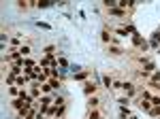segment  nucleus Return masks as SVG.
<instances>
[{
  "mask_svg": "<svg viewBox=\"0 0 160 119\" xmlns=\"http://www.w3.org/2000/svg\"><path fill=\"white\" fill-rule=\"evenodd\" d=\"M152 43H156V45H158V49H160V30H156V32L152 34Z\"/></svg>",
  "mask_w": 160,
  "mask_h": 119,
  "instance_id": "obj_9",
  "label": "nucleus"
},
{
  "mask_svg": "<svg viewBox=\"0 0 160 119\" xmlns=\"http://www.w3.org/2000/svg\"><path fill=\"white\" fill-rule=\"evenodd\" d=\"M47 83H49L51 87H53V89H58V87H60V79H49Z\"/></svg>",
  "mask_w": 160,
  "mask_h": 119,
  "instance_id": "obj_17",
  "label": "nucleus"
},
{
  "mask_svg": "<svg viewBox=\"0 0 160 119\" xmlns=\"http://www.w3.org/2000/svg\"><path fill=\"white\" fill-rule=\"evenodd\" d=\"M19 53H22V55H28V53H30V47H24V45H22V47H19Z\"/></svg>",
  "mask_w": 160,
  "mask_h": 119,
  "instance_id": "obj_23",
  "label": "nucleus"
},
{
  "mask_svg": "<svg viewBox=\"0 0 160 119\" xmlns=\"http://www.w3.org/2000/svg\"><path fill=\"white\" fill-rule=\"evenodd\" d=\"M120 115H122L124 119L128 117V115H130V111H128V107H122V108H120Z\"/></svg>",
  "mask_w": 160,
  "mask_h": 119,
  "instance_id": "obj_20",
  "label": "nucleus"
},
{
  "mask_svg": "<svg viewBox=\"0 0 160 119\" xmlns=\"http://www.w3.org/2000/svg\"><path fill=\"white\" fill-rule=\"evenodd\" d=\"M37 7H41V9H47V7H51V0H41V2H37Z\"/></svg>",
  "mask_w": 160,
  "mask_h": 119,
  "instance_id": "obj_15",
  "label": "nucleus"
},
{
  "mask_svg": "<svg viewBox=\"0 0 160 119\" xmlns=\"http://www.w3.org/2000/svg\"><path fill=\"white\" fill-rule=\"evenodd\" d=\"M83 94H86V96H94V94H96V83L88 81V83H86V87H83Z\"/></svg>",
  "mask_w": 160,
  "mask_h": 119,
  "instance_id": "obj_3",
  "label": "nucleus"
},
{
  "mask_svg": "<svg viewBox=\"0 0 160 119\" xmlns=\"http://www.w3.org/2000/svg\"><path fill=\"white\" fill-rule=\"evenodd\" d=\"M9 94H11V96H19V89H17V87H11Z\"/></svg>",
  "mask_w": 160,
  "mask_h": 119,
  "instance_id": "obj_26",
  "label": "nucleus"
},
{
  "mask_svg": "<svg viewBox=\"0 0 160 119\" xmlns=\"http://www.w3.org/2000/svg\"><path fill=\"white\" fill-rule=\"evenodd\" d=\"M88 74H90V72H88V70L75 72V81H86V79H88Z\"/></svg>",
  "mask_w": 160,
  "mask_h": 119,
  "instance_id": "obj_6",
  "label": "nucleus"
},
{
  "mask_svg": "<svg viewBox=\"0 0 160 119\" xmlns=\"http://www.w3.org/2000/svg\"><path fill=\"white\" fill-rule=\"evenodd\" d=\"M152 107H160V98L158 96H152Z\"/></svg>",
  "mask_w": 160,
  "mask_h": 119,
  "instance_id": "obj_22",
  "label": "nucleus"
},
{
  "mask_svg": "<svg viewBox=\"0 0 160 119\" xmlns=\"http://www.w3.org/2000/svg\"><path fill=\"white\" fill-rule=\"evenodd\" d=\"M107 11H109V15H113V17H126V11L120 9V7H115V9H107Z\"/></svg>",
  "mask_w": 160,
  "mask_h": 119,
  "instance_id": "obj_5",
  "label": "nucleus"
},
{
  "mask_svg": "<svg viewBox=\"0 0 160 119\" xmlns=\"http://www.w3.org/2000/svg\"><path fill=\"white\" fill-rule=\"evenodd\" d=\"M88 104H90V108H96V107H98V98H96V96H92Z\"/></svg>",
  "mask_w": 160,
  "mask_h": 119,
  "instance_id": "obj_14",
  "label": "nucleus"
},
{
  "mask_svg": "<svg viewBox=\"0 0 160 119\" xmlns=\"http://www.w3.org/2000/svg\"><path fill=\"white\" fill-rule=\"evenodd\" d=\"M51 51H53V45H47V47H45V53H47V58H51Z\"/></svg>",
  "mask_w": 160,
  "mask_h": 119,
  "instance_id": "obj_24",
  "label": "nucleus"
},
{
  "mask_svg": "<svg viewBox=\"0 0 160 119\" xmlns=\"http://www.w3.org/2000/svg\"><path fill=\"white\" fill-rule=\"evenodd\" d=\"M132 119H135V117H132Z\"/></svg>",
  "mask_w": 160,
  "mask_h": 119,
  "instance_id": "obj_29",
  "label": "nucleus"
},
{
  "mask_svg": "<svg viewBox=\"0 0 160 119\" xmlns=\"http://www.w3.org/2000/svg\"><path fill=\"white\" fill-rule=\"evenodd\" d=\"M158 119H160V117H158Z\"/></svg>",
  "mask_w": 160,
  "mask_h": 119,
  "instance_id": "obj_30",
  "label": "nucleus"
},
{
  "mask_svg": "<svg viewBox=\"0 0 160 119\" xmlns=\"http://www.w3.org/2000/svg\"><path fill=\"white\" fill-rule=\"evenodd\" d=\"M100 119H102V117H100Z\"/></svg>",
  "mask_w": 160,
  "mask_h": 119,
  "instance_id": "obj_28",
  "label": "nucleus"
},
{
  "mask_svg": "<svg viewBox=\"0 0 160 119\" xmlns=\"http://www.w3.org/2000/svg\"><path fill=\"white\" fill-rule=\"evenodd\" d=\"M149 102H152V100H143V98H141V104H139V107L143 108V111H149V108H152V104H149Z\"/></svg>",
  "mask_w": 160,
  "mask_h": 119,
  "instance_id": "obj_10",
  "label": "nucleus"
},
{
  "mask_svg": "<svg viewBox=\"0 0 160 119\" xmlns=\"http://www.w3.org/2000/svg\"><path fill=\"white\" fill-rule=\"evenodd\" d=\"M113 89H122V83L120 81H113Z\"/></svg>",
  "mask_w": 160,
  "mask_h": 119,
  "instance_id": "obj_27",
  "label": "nucleus"
},
{
  "mask_svg": "<svg viewBox=\"0 0 160 119\" xmlns=\"http://www.w3.org/2000/svg\"><path fill=\"white\" fill-rule=\"evenodd\" d=\"M37 117H38V113L34 111V108H32V111H30V115H26L24 119H37Z\"/></svg>",
  "mask_w": 160,
  "mask_h": 119,
  "instance_id": "obj_21",
  "label": "nucleus"
},
{
  "mask_svg": "<svg viewBox=\"0 0 160 119\" xmlns=\"http://www.w3.org/2000/svg\"><path fill=\"white\" fill-rule=\"evenodd\" d=\"M122 89L126 92V98H128V96H135V92H137V87H135V83H132V81H124V83H122Z\"/></svg>",
  "mask_w": 160,
  "mask_h": 119,
  "instance_id": "obj_1",
  "label": "nucleus"
},
{
  "mask_svg": "<svg viewBox=\"0 0 160 119\" xmlns=\"http://www.w3.org/2000/svg\"><path fill=\"white\" fill-rule=\"evenodd\" d=\"M148 113L152 115V117H156V119H158V117H160V107H152V108L148 111Z\"/></svg>",
  "mask_w": 160,
  "mask_h": 119,
  "instance_id": "obj_8",
  "label": "nucleus"
},
{
  "mask_svg": "<svg viewBox=\"0 0 160 119\" xmlns=\"http://www.w3.org/2000/svg\"><path fill=\"white\" fill-rule=\"evenodd\" d=\"M102 83L107 85V87H111V85H113V79H111V77H107V74H105V77H102Z\"/></svg>",
  "mask_w": 160,
  "mask_h": 119,
  "instance_id": "obj_19",
  "label": "nucleus"
},
{
  "mask_svg": "<svg viewBox=\"0 0 160 119\" xmlns=\"http://www.w3.org/2000/svg\"><path fill=\"white\" fill-rule=\"evenodd\" d=\"M58 64H60L62 68H66V66H68V62H66V60H64V58H60V60H58Z\"/></svg>",
  "mask_w": 160,
  "mask_h": 119,
  "instance_id": "obj_25",
  "label": "nucleus"
},
{
  "mask_svg": "<svg viewBox=\"0 0 160 119\" xmlns=\"http://www.w3.org/2000/svg\"><path fill=\"white\" fill-rule=\"evenodd\" d=\"M51 89H53V87H51L49 83H41V92H43V94H49Z\"/></svg>",
  "mask_w": 160,
  "mask_h": 119,
  "instance_id": "obj_11",
  "label": "nucleus"
},
{
  "mask_svg": "<svg viewBox=\"0 0 160 119\" xmlns=\"http://www.w3.org/2000/svg\"><path fill=\"white\" fill-rule=\"evenodd\" d=\"M88 119H100L98 111H96V108H90V117H88Z\"/></svg>",
  "mask_w": 160,
  "mask_h": 119,
  "instance_id": "obj_18",
  "label": "nucleus"
},
{
  "mask_svg": "<svg viewBox=\"0 0 160 119\" xmlns=\"http://www.w3.org/2000/svg\"><path fill=\"white\" fill-rule=\"evenodd\" d=\"M132 43H135L137 47H141V49H143V51H145V49L149 47V45H148V40H143V38H141V36L137 34V32H135V34H132Z\"/></svg>",
  "mask_w": 160,
  "mask_h": 119,
  "instance_id": "obj_2",
  "label": "nucleus"
},
{
  "mask_svg": "<svg viewBox=\"0 0 160 119\" xmlns=\"http://www.w3.org/2000/svg\"><path fill=\"white\" fill-rule=\"evenodd\" d=\"M149 81H152V83H158V81H160V70H158V72H152Z\"/></svg>",
  "mask_w": 160,
  "mask_h": 119,
  "instance_id": "obj_16",
  "label": "nucleus"
},
{
  "mask_svg": "<svg viewBox=\"0 0 160 119\" xmlns=\"http://www.w3.org/2000/svg\"><path fill=\"white\" fill-rule=\"evenodd\" d=\"M24 104H26V100H24V98H15V100H13V108H17V111L24 107Z\"/></svg>",
  "mask_w": 160,
  "mask_h": 119,
  "instance_id": "obj_7",
  "label": "nucleus"
},
{
  "mask_svg": "<svg viewBox=\"0 0 160 119\" xmlns=\"http://www.w3.org/2000/svg\"><path fill=\"white\" fill-rule=\"evenodd\" d=\"M109 53H111V55H122L124 51L120 47H109Z\"/></svg>",
  "mask_w": 160,
  "mask_h": 119,
  "instance_id": "obj_12",
  "label": "nucleus"
},
{
  "mask_svg": "<svg viewBox=\"0 0 160 119\" xmlns=\"http://www.w3.org/2000/svg\"><path fill=\"white\" fill-rule=\"evenodd\" d=\"M28 83V77H15V85H26Z\"/></svg>",
  "mask_w": 160,
  "mask_h": 119,
  "instance_id": "obj_13",
  "label": "nucleus"
},
{
  "mask_svg": "<svg viewBox=\"0 0 160 119\" xmlns=\"http://www.w3.org/2000/svg\"><path fill=\"white\" fill-rule=\"evenodd\" d=\"M100 38H102V43H107V45H109V43H118V38H113L107 30H102V32H100Z\"/></svg>",
  "mask_w": 160,
  "mask_h": 119,
  "instance_id": "obj_4",
  "label": "nucleus"
}]
</instances>
